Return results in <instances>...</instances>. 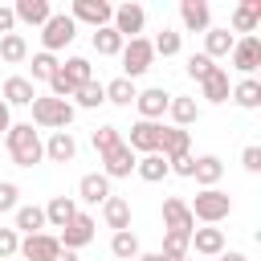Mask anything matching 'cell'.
<instances>
[{
	"mask_svg": "<svg viewBox=\"0 0 261 261\" xmlns=\"http://www.w3.org/2000/svg\"><path fill=\"white\" fill-rule=\"evenodd\" d=\"M4 147H8L16 167H33V163L45 159V139H41V130L33 122H12L8 135H4Z\"/></svg>",
	"mask_w": 261,
	"mask_h": 261,
	"instance_id": "1",
	"label": "cell"
},
{
	"mask_svg": "<svg viewBox=\"0 0 261 261\" xmlns=\"http://www.w3.org/2000/svg\"><path fill=\"white\" fill-rule=\"evenodd\" d=\"M73 122V102L53 98V94H37L33 98V126L41 130H69Z\"/></svg>",
	"mask_w": 261,
	"mask_h": 261,
	"instance_id": "2",
	"label": "cell"
},
{
	"mask_svg": "<svg viewBox=\"0 0 261 261\" xmlns=\"http://www.w3.org/2000/svg\"><path fill=\"white\" fill-rule=\"evenodd\" d=\"M188 208H192V220H200V224H220V220H228V212H232V196L220 192V188H200Z\"/></svg>",
	"mask_w": 261,
	"mask_h": 261,
	"instance_id": "3",
	"label": "cell"
},
{
	"mask_svg": "<svg viewBox=\"0 0 261 261\" xmlns=\"http://www.w3.org/2000/svg\"><path fill=\"white\" fill-rule=\"evenodd\" d=\"M73 37H77L73 16H69V12H53V16L41 24V53H57V49L73 45Z\"/></svg>",
	"mask_w": 261,
	"mask_h": 261,
	"instance_id": "4",
	"label": "cell"
},
{
	"mask_svg": "<svg viewBox=\"0 0 261 261\" xmlns=\"http://www.w3.org/2000/svg\"><path fill=\"white\" fill-rule=\"evenodd\" d=\"M118 57H122V77H130V82H135V77H143V73L151 69L155 49H151V41H147V37H135V41H126V45H122V53H118Z\"/></svg>",
	"mask_w": 261,
	"mask_h": 261,
	"instance_id": "5",
	"label": "cell"
},
{
	"mask_svg": "<svg viewBox=\"0 0 261 261\" xmlns=\"http://www.w3.org/2000/svg\"><path fill=\"white\" fill-rule=\"evenodd\" d=\"M143 24H147V12H143V4H118L114 8V16H110V29L122 37V41H135V37H143Z\"/></svg>",
	"mask_w": 261,
	"mask_h": 261,
	"instance_id": "6",
	"label": "cell"
},
{
	"mask_svg": "<svg viewBox=\"0 0 261 261\" xmlns=\"http://www.w3.org/2000/svg\"><path fill=\"white\" fill-rule=\"evenodd\" d=\"M69 16H73V24L106 29L110 16H114V4H106V0H73V4H69Z\"/></svg>",
	"mask_w": 261,
	"mask_h": 261,
	"instance_id": "7",
	"label": "cell"
},
{
	"mask_svg": "<svg viewBox=\"0 0 261 261\" xmlns=\"http://www.w3.org/2000/svg\"><path fill=\"white\" fill-rule=\"evenodd\" d=\"M159 139H163V122H147V118H139L135 126H130V139H122L135 155H155L159 151Z\"/></svg>",
	"mask_w": 261,
	"mask_h": 261,
	"instance_id": "8",
	"label": "cell"
},
{
	"mask_svg": "<svg viewBox=\"0 0 261 261\" xmlns=\"http://www.w3.org/2000/svg\"><path fill=\"white\" fill-rule=\"evenodd\" d=\"M94 228H98L94 216H90V212H77V216L57 232V241H61V249H73V253H77V249H86V245L94 241Z\"/></svg>",
	"mask_w": 261,
	"mask_h": 261,
	"instance_id": "9",
	"label": "cell"
},
{
	"mask_svg": "<svg viewBox=\"0 0 261 261\" xmlns=\"http://www.w3.org/2000/svg\"><path fill=\"white\" fill-rule=\"evenodd\" d=\"M16 253L24 261H53L61 253V241H57V232H33V237H20Z\"/></svg>",
	"mask_w": 261,
	"mask_h": 261,
	"instance_id": "10",
	"label": "cell"
},
{
	"mask_svg": "<svg viewBox=\"0 0 261 261\" xmlns=\"http://www.w3.org/2000/svg\"><path fill=\"white\" fill-rule=\"evenodd\" d=\"M232 69L237 73H245V77H253V69L261 65V37L253 33V37H237V45H232Z\"/></svg>",
	"mask_w": 261,
	"mask_h": 261,
	"instance_id": "11",
	"label": "cell"
},
{
	"mask_svg": "<svg viewBox=\"0 0 261 261\" xmlns=\"http://www.w3.org/2000/svg\"><path fill=\"white\" fill-rule=\"evenodd\" d=\"M192 228H196V220H192L188 200L167 196V200H163V232H184V237H192Z\"/></svg>",
	"mask_w": 261,
	"mask_h": 261,
	"instance_id": "12",
	"label": "cell"
},
{
	"mask_svg": "<svg viewBox=\"0 0 261 261\" xmlns=\"http://www.w3.org/2000/svg\"><path fill=\"white\" fill-rule=\"evenodd\" d=\"M167 102H171V94H167L163 86H151V90H139V94H135L139 118H147V122H159V118L167 114Z\"/></svg>",
	"mask_w": 261,
	"mask_h": 261,
	"instance_id": "13",
	"label": "cell"
},
{
	"mask_svg": "<svg viewBox=\"0 0 261 261\" xmlns=\"http://www.w3.org/2000/svg\"><path fill=\"white\" fill-rule=\"evenodd\" d=\"M135 159H139V155H135L126 143H118L114 151L102 155V175H106V179H126V175L135 171Z\"/></svg>",
	"mask_w": 261,
	"mask_h": 261,
	"instance_id": "14",
	"label": "cell"
},
{
	"mask_svg": "<svg viewBox=\"0 0 261 261\" xmlns=\"http://www.w3.org/2000/svg\"><path fill=\"white\" fill-rule=\"evenodd\" d=\"M179 20L188 33H208L212 29V8L208 0H179Z\"/></svg>",
	"mask_w": 261,
	"mask_h": 261,
	"instance_id": "15",
	"label": "cell"
},
{
	"mask_svg": "<svg viewBox=\"0 0 261 261\" xmlns=\"http://www.w3.org/2000/svg\"><path fill=\"white\" fill-rule=\"evenodd\" d=\"M188 249H196L200 257H220V253H224V228H216V224L192 228V241H188Z\"/></svg>",
	"mask_w": 261,
	"mask_h": 261,
	"instance_id": "16",
	"label": "cell"
},
{
	"mask_svg": "<svg viewBox=\"0 0 261 261\" xmlns=\"http://www.w3.org/2000/svg\"><path fill=\"white\" fill-rule=\"evenodd\" d=\"M12 16H16V24L41 29V24L53 16V4H49V0H16V4H12Z\"/></svg>",
	"mask_w": 261,
	"mask_h": 261,
	"instance_id": "17",
	"label": "cell"
},
{
	"mask_svg": "<svg viewBox=\"0 0 261 261\" xmlns=\"http://www.w3.org/2000/svg\"><path fill=\"white\" fill-rule=\"evenodd\" d=\"M0 98H4V106H8V110H12V106H33V98H37V86H33L29 77L12 73V77L4 82V90H0Z\"/></svg>",
	"mask_w": 261,
	"mask_h": 261,
	"instance_id": "18",
	"label": "cell"
},
{
	"mask_svg": "<svg viewBox=\"0 0 261 261\" xmlns=\"http://www.w3.org/2000/svg\"><path fill=\"white\" fill-rule=\"evenodd\" d=\"M102 220H106V228H114V232L130 228V200L110 192V196L102 200Z\"/></svg>",
	"mask_w": 261,
	"mask_h": 261,
	"instance_id": "19",
	"label": "cell"
},
{
	"mask_svg": "<svg viewBox=\"0 0 261 261\" xmlns=\"http://www.w3.org/2000/svg\"><path fill=\"white\" fill-rule=\"evenodd\" d=\"M167 114H171V126L188 130V126L200 118V102H196V98H188V94H171V102H167Z\"/></svg>",
	"mask_w": 261,
	"mask_h": 261,
	"instance_id": "20",
	"label": "cell"
},
{
	"mask_svg": "<svg viewBox=\"0 0 261 261\" xmlns=\"http://www.w3.org/2000/svg\"><path fill=\"white\" fill-rule=\"evenodd\" d=\"M73 155H77V139H73L69 130H53V135L45 139V159H53V163H73Z\"/></svg>",
	"mask_w": 261,
	"mask_h": 261,
	"instance_id": "21",
	"label": "cell"
},
{
	"mask_svg": "<svg viewBox=\"0 0 261 261\" xmlns=\"http://www.w3.org/2000/svg\"><path fill=\"white\" fill-rule=\"evenodd\" d=\"M192 179H196L200 188H216V184L224 179V159H220V155H196Z\"/></svg>",
	"mask_w": 261,
	"mask_h": 261,
	"instance_id": "22",
	"label": "cell"
},
{
	"mask_svg": "<svg viewBox=\"0 0 261 261\" xmlns=\"http://www.w3.org/2000/svg\"><path fill=\"white\" fill-rule=\"evenodd\" d=\"M73 216H77V200H73V196H53V200L45 204V224L57 228V232H61Z\"/></svg>",
	"mask_w": 261,
	"mask_h": 261,
	"instance_id": "23",
	"label": "cell"
},
{
	"mask_svg": "<svg viewBox=\"0 0 261 261\" xmlns=\"http://www.w3.org/2000/svg\"><path fill=\"white\" fill-rule=\"evenodd\" d=\"M12 228L24 232V237L45 232V208H41V204H16V212H12Z\"/></svg>",
	"mask_w": 261,
	"mask_h": 261,
	"instance_id": "24",
	"label": "cell"
},
{
	"mask_svg": "<svg viewBox=\"0 0 261 261\" xmlns=\"http://www.w3.org/2000/svg\"><path fill=\"white\" fill-rule=\"evenodd\" d=\"M159 155H163V159H175V155H192V130H179V126H163V139H159Z\"/></svg>",
	"mask_w": 261,
	"mask_h": 261,
	"instance_id": "25",
	"label": "cell"
},
{
	"mask_svg": "<svg viewBox=\"0 0 261 261\" xmlns=\"http://www.w3.org/2000/svg\"><path fill=\"white\" fill-rule=\"evenodd\" d=\"M106 196H110V179H106L102 171H90V175L77 179V200H82V204H102Z\"/></svg>",
	"mask_w": 261,
	"mask_h": 261,
	"instance_id": "26",
	"label": "cell"
},
{
	"mask_svg": "<svg viewBox=\"0 0 261 261\" xmlns=\"http://www.w3.org/2000/svg\"><path fill=\"white\" fill-rule=\"evenodd\" d=\"M257 20H261V0H245V4H237V8H232V37H237V33L253 37V33H257Z\"/></svg>",
	"mask_w": 261,
	"mask_h": 261,
	"instance_id": "27",
	"label": "cell"
},
{
	"mask_svg": "<svg viewBox=\"0 0 261 261\" xmlns=\"http://www.w3.org/2000/svg\"><path fill=\"white\" fill-rule=\"evenodd\" d=\"M228 94H232V86H228V69L216 65V69L200 82V98H208V102H228Z\"/></svg>",
	"mask_w": 261,
	"mask_h": 261,
	"instance_id": "28",
	"label": "cell"
},
{
	"mask_svg": "<svg viewBox=\"0 0 261 261\" xmlns=\"http://www.w3.org/2000/svg\"><path fill=\"white\" fill-rule=\"evenodd\" d=\"M232 45H237V37H232L228 29H216V24H212V29L204 33V57H212V61H216V57H228Z\"/></svg>",
	"mask_w": 261,
	"mask_h": 261,
	"instance_id": "29",
	"label": "cell"
},
{
	"mask_svg": "<svg viewBox=\"0 0 261 261\" xmlns=\"http://www.w3.org/2000/svg\"><path fill=\"white\" fill-rule=\"evenodd\" d=\"M228 98H232L241 110H257V106H261V82H257V77H241Z\"/></svg>",
	"mask_w": 261,
	"mask_h": 261,
	"instance_id": "30",
	"label": "cell"
},
{
	"mask_svg": "<svg viewBox=\"0 0 261 261\" xmlns=\"http://www.w3.org/2000/svg\"><path fill=\"white\" fill-rule=\"evenodd\" d=\"M135 175L147 179V184H159V179L171 175V171H167V159L155 151V155H139V159H135Z\"/></svg>",
	"mask_w": 261,
	"mask_h": 261,
	"instance_id": "31",
	"label": "cell"
},
{
	"mask_svg": "<svg viewBox=\"0 0 261 261\" xmlns=\"http://www.w3.org/2000/svg\"><path fill=\"white\" fill-rule=\"evenodd\" d=\"M0 61H8V65H20V61H29V41H24L20 33H8V37H0Z\"/></svg>",
	"mask_w": 261,
	"mask_h": 261,
	"instance_id": "32",
	"label": "cell"
},
{
	"mask_svg": "<svg viewBox=\"0 0 261 261\" xmlns=\"http://www.w3.org/2000/svg\"><path fill=\"white\" fill-rule=\"evenodd\" d=\"M122 45H126V41H122L110 24H106V29H94V53H98V57H118Z\"/></svg>",
	"mask_w": 261,
	"mask_h": 261,
	"instance_id": "33",
	"label": "cell"
},
{
	"mask_svg": "<svg viewBox=\"0 0 261 261\" xmlns=\"http://www.w3.org/2000/svg\"><path fill=\"white\" fill-rule=\"evenodd\" d=\"M102 90H106V102H114V106H130L135 94H139V86H135L130 77H114V82H106Z\"/></svg>",
	"mask_w": 261,
	"mask_h": 261,
	"instance_id": "34",
	"label": "cell"
},
{
	"mask_svg": "<svg viewBox=\"0 0 261 261\" xmlns=\"http://www.w3.org/2000/svg\"><path fill=\"white\" fill-rule=\"evenodd\" d=\"M110 253H114L118 261H135L143 249H139V237H135L130 228H122V232H114V237H110Z\"/></svg>",
	"mask_w": 261,
	"mask_h": 261,
	"instance_id": "35",
	"label": "cell"
},
{
	"mask_svg": "<svg viewBox=\"0 0 261 261\" xmlns=\"http://www.w3.org/2000/svg\"><path fill=\"white\" fill-rule=\"evenodd\" d=\"M102 102H106L102 82H86V86H77V90H73V106H82V110H98Z\"/></svg>",
	"mask_w": 261,
	"mask_h": 261,
	"instance_id": "36",
	"label": "cell"
},
{
	"mask_svg": "<svg viewBox=\"0 0 261 261\" xmlns=\"http://www.w3.org/2000/svg\"><path fill=\"white\" fill-rule=\"evenodd\" d=\"M57 57L53 53H33V61H29V82H49L53 73H57Z\"/></svg>",
	"mask_w": 261,
	"mask_h": 261,
	"instance_id": "37",
	"label": "cell"
},
{
	"mask_svg": "<svg viewBox=\"0 0 261 261\" xmlns=\"http://www.w3.org/2000/svg\"><path fill=\"white\" fill-rule=\"evenodd\" d=\"M188 241H192V237H184V232H163V249H159V257H163V261H184V257L192 253Z\"/></svg>",
	"mask_w": 261,
	"mask_h": 261,
	"instance_id": "38",
	"label": "cell"
},
{
	"mask_svg": "<svg viewBox=\"0 0 261 261\" xmlns=\"http://www.w3.org/2000/svg\"><path fill=\"white\" fill-rule=\"evenodd\" d=\"M151 49H155V57H175V53L184 49V33H175V29H163V33L151 41Z\"/></svg>",
	"mask_w": 261,
	"mask_h": 261,
	"instance_id": "39",
	"label": "cell"
},
{
	"mask_svg": "<svg viewBox=\"0 0 261 261\" xmlns=\"http://www.w3.org/2000/svg\"><path fill=\"white\" fill-rule=\"evenodd\" d=\"M61 73H65L73 86H86V82H94V65H90L86 57H69V61H61Z\"/></svg>",
	"mask_w": 261,
	"mask_h": 261,
	"instance_id": "40",
	"label": "cell"
},
{
	"mask_svg": "<svg viewBox=\"0 0 261 261\" xmlns=\"http://www.w3.org/2000/svg\"><path fill=\"white\" fill-rule=\"evenodd\" d=\"M90 143H94V151H98V159H102L106 151H114V147L122 143V130H118V126H98Z\"/></svg>",
	"mask_w": 261,
	"mask_h": 261,
	"instance_id": "41",
	"label": "cell"
},
{
	"mask_svg": "<svg viewBox=\"0 0 261 261\" xmlns=\"http://www.w3.org/2000/svg\"><path fill=\"white\" fill-rule=\"evenodd\" d=\"M212 69H216V61L204 57V53H192V57H188V77H192V82H204Z\"/></svg>",
	"mask_w": 261,
	"mask_h": 261,
	"instance_id": "42",
	"label": "cell"
},
{
	"mask_svg": "<svg viewBox=\"0 0 261 261\" xmlns=\"http://www.w3.org/2000/svg\"><path fill=\"white\" fill-rule=\"evenodd\" d=\"M16 200H20V188L12 179H0V216L4 212H16Z\"/></svg>",
	"mask_w": 261,
	"mask_h": 261,
	"instance_id": "43",
	"label": "cell"
},
{
	"mask_svg": "<svg viewBox=\"0 0 261 261\" xmlns=\"http://www.w3.org/2000/svg\"><path fill=\"white\" fill-rule=\"evenodd\" d=\"M16 249H20V232L16 228H0V261L16 257Z\"/></svg>",
	"mask_w": 261,
	"mask_h": 261,
	"instance_id": "44",
	"label": "cell"
},
{
	"mask_svg": "<svg viewBox=\"0 0 261 261\" xmlns=\"http://www.w3.org/2000/svg\"><path fill=\"white\" fill-rule=\"evenodd\" d=\"M241 167H245V171H261V147H257V143H249V147L241 151Z\"/></svg>",
	"mask_w": 261,
	"mask_h": 261,
	"instance_id": "45",
	"label": "cell"
},
{
	"mask_svg": "<svg viewBox=\"0 0 261 261\" xmlns=\"http://www.w3.org/2000/svg\"><path fill=\"white\" fill-rule=\"evenodd\" d=\"M192 167H196V155H175V159H167V171H175V175H188V179H192Z\"/></svg>",
	"mask_w": 261,
	"mask_h": 261,
	"instance_id": "46",
	"label": "cell"
},
{
	"mask_svg": "<svg viewBox=\"0 0 261 261\" xmlns=\"http://www.w3.org/2000/svg\"><path fill=\"white\" fill-rule=\"evenodd\" d=\"M12 29H16V16H12V8H4V4H0V37H8Z\"/></svg>",
	"mask_w": 261,
	"mask_h": 261,
	"instance_id": "47",
	"label": "cell"
},
{
	"mask_svg": "<svg viewBox=\"0 0 261 261\" xmlns=\"http://www.w3.org/2000/svg\"><path fill=\"white\" fill-rule=\"evenodd\" d=\"M8 126H12V110H8L4 98H0V135H8Z\"/></svg>",
	"mask_w": 261,
	"mask_h": 261,
	"instance_id": "48",
	"label": "cell"
},
{
	"mask_svg": "<svg viewBox=\"0 0 261 261\" xmlns=\"http://www.w3.org/2000/svg\"><path fill=\"white\" fill-rule=\"evenodd\" d=\"M216 261H249V257H245V253H237V249H224Z\"/></svg>",
	"mask_w": 261,
	"mask_h": 261,
	"instance_id": "49",
	"label": "cell"
},
{
	"mask_svg": "<svg viewBox=\"0 0 261 261\" xmlns=\"http://www.w3.org/2000/svg\"><path fill=\"white\" fill-rule=\"evenodd\" d=\"M53 261H82V257H77V253H73V249H61V253H57V257H53Z\"/></svg>",
	"mask_w": 261,
	"mask_h": 261,
	"instance_id": "50",
	"label": "cell"
},
{
	"mask_svg": "<svg viewBox=\"0 0 261 261\" xmlns=\"http://www.w3.org/2000/svg\"><path fill=\"white\" fill-rule=\"evenodd\" d=\"M135 261H163V257H159V253H139Z\"/></svg>",
	"mask_w": 261,
	"mask_h": 261,
	"instance_id": "51",
	"label": "cell"
},
{
	"mask_svg": "<svg viewBox=\"0 0 261 261\" xmlns=\"http://www.w3.org/2000/svg\"><path fill=\"white\" fill-rule=\"evenodd\" d=\"M184 261H192V257H184Z\"/></svg>",
	"mask_w": 261,
	"mask_h": 261,
	"instance_id": "52",
	"label": "cell"
}]
</instances>
